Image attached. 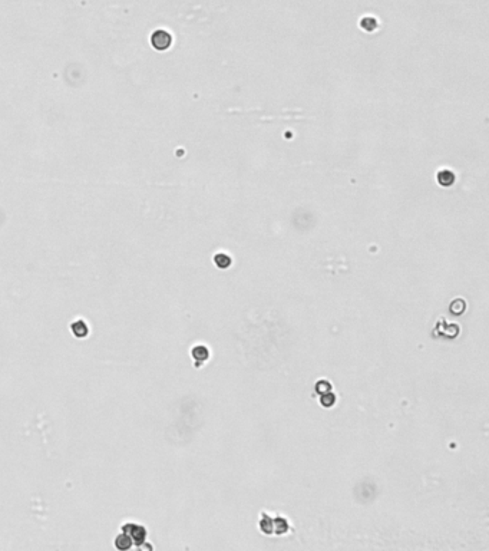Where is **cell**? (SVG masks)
Returning <instances> with one entry per match:
<instances>
[{"label":"cell","mask_w":489,"mask_h":551,"mask_svg":"<svg viewBox=\"0 0 489 551\" xmlns=\"http://www.w3.org/2000/svg\"><path fill=\"white\" fill-rule=\"evenodd\" d=\"M329 391H332V383L326 379H321L316 385V392H319V394H326Z\"/></svg>","instance_id":"obj_9"},{"label":"cell","mask_w":489,"mask_h":551,"mask_svg":"<svg viewBox=\"0 0 489 551\" xmlns=\"http://www.w3.org/2000/svg\"><path fill=\"white\" fill-rule=\"evenodd\" d=\"M438 182L442 185V187H450L453 182H455V176L452 171L449 170H442L438 173Z\"/></svg>","instance_id":"obj_4"},{"label":"cell","mask_w":489,"mask_h":551,"mask_svg":"<svg viewBox=\"0 0 489 551\" xmlns=\"http://www.w3.org/2000/svg\"><path fill=\"white\" fill-rule=\"evenodd\" d=\"M360 27L366 32H373L378 27V21L375 18H363L360 21Z\"/></svg>","instance_id":"obj_7"},{"label":"cell","mask_w":489,"mask_h":551,"mask_svg":"<svg viewBox=\"0 0 489 551\" xmlns=\"http://www.w3.org/2000/svg\"><path fill=\"white\" fill-rule=\"evenodd\" d=\"M273 523H274V531L277 535H284L290 531V524L289 521L286 520V517L283 515H278L276 518H273Z\"/></svg>","instance_id":"obj_3"},{"label":"cell","mask_w":489,"mask_h":551,"mask_svg":"<svg viewBox=\"0 0 489 551\" xmlns=\"http://www.w3.org/2000/svg\"><path fill=\"white\" fill-rule=\"evenodd\" d=\"M320 403H321L324 408H332V406H334V403H336V395H334L332 391H329V392H326V394H321V397H320Z\"/></svg>","instance_id":"obj_5"},{"label":"cell","mask_w":489,"mask_h":551,"mask_svg":"<svg viewBox=\"0 0 489 551\" xmlns=\"http://www.w3.org/2000/svg\"><path fill=\"white\" fill-rule=\"evenodd\" d=\"M214 262H215V264L218 265L220 268H227V267H230V264H231V259L227 254H224V253H218L214 257Z\"/></svg>","instance_id":"obj_6"},{"label":"cell","mask_w":489,"mask_h":551,"mask_svg":"<svg viewBox=\"0 0 489 551\" xmlns=\"http://www.w3.org/2000/svg\"><path fill=\"white\" fill-rule=\"evenodd\" d=\"M258 526H260V529L264 532V534H273V531H274V523H273V518H271V515H268L267 512H261V517H260V523H258Z\"/></svg>","instance_id":"obj_2"},{"label":"cell","mask_w":489,"mask_h":551,"mask_svg":"<svg viewBox=\"0 0 489 551\" xmlns=\"http://www.w3.org/2000/svg\"><path fill=\"white\" fill-rule=\"evenodd\" d=\"M192 354H194L195 359L198 357V359H204V360H207L208 356H210V352H208V349H207L205 346H197V348H194Z\"/></svg>","instance_id":"obj_8"},{"label":"cell","mask_w":489,"mask_h":551,"mask_svg":"<svg viewBox=\"0 0 489 551\" xmlns=\"http://www.w3.org/2000/svg\"><path fill=\"white\" fill-rule=\"evenodd\" d=\"M172 44V36L167 30H155L151 36V44L154 46V49L156 50H167Z\"/></svg>","instance_id":"obj_1"}]
</instances>
